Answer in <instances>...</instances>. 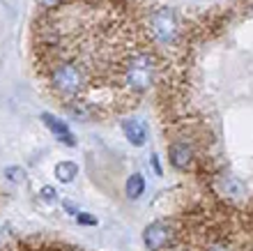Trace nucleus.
Instances as JSON below:
<instances>
[{
    "label": "nucleus",
    "mask_w": 253,
    "mask_h": 251,
    "mask_svg": "<svg viewBox=\"0 0 253 251\" xmlns=\"http://www.w3.org/2000/svg\"><path fill=\"white\" fill-rule=\"evenodd\" d=\"M147 30H150V37L157 44H177L182 35V19L177 9L168 5H161L157 9L150 12L147 16Z\"/></svg>",
    "instance_id": "obj_3"
},
{
    "label": "nucleus",
    "mask_w": 253,
    "mask_h": 251,
    "mask_svg": "<svg viewBox=\"0 0 253 251\" xmlns=\"http://www.w3.org/2000/svg\"><path fill=\"white\" fill-rule=\"evenodd\" d=\"M5 178L14 185H21L23 180H26V171L21 168V166H7L5 168Z\"/></svg>",
    "instance_id": "obj_10"
},
{
    "label": "nucleus",
    "mask_w": 253,
    "mask_h": 251,
    "mask_svg": "<svg viewBox=\"0 0 253 251\" xmlns=\"http://www.w3.org/2000/svg\"><path fill=\"white\" fill-rule=\"evenodd\" d=\"M42 199H44V201H55V199H58V192H55V189H53V187H51V185H46V187H42Z\"/></svg>",
    "instance_id": "obj_13"
},
{
    "label": "nucleus",
    "mask_w": 253,
    "mask_h": 251,
    "mask_svg": "<svg viewBox=\"0 0 253 251\" xmlns=\"http://www.w3.org/2000/svg\"><path fill=\"white\" fill-rule=\"evenodd\" d=\"M145 192V180L140 173H131L129 178H126V185H125V194L129 201H138Z\"/></svg>",
    "instance_id": "obj_9"
},
{
    "label": "nucleus",
    "mask_w": 253,
    "mask_h": 251,
    "mask_svg": "<svg viewBox=\"0 0 253 251\" xmlns=\"http://www.w3.org/2000/svg\"><path fill=\"white\" fill-rule=\"evenodd\" d=\"M42 122L46 125V129L53 134L60 143H65L67 148H76V136L72 134V127L67 125L62 118H58L53 113H42Z\"/></svg>",
    "instance_id": "obj_6"
},
{
    "label": "nucleus",
    "mask_w": 253,
    "mask_h": 251,
    "mask_svg": "<svg viewBox=\"0 0 253 251\" xmlns=\"http://www.w3.org/2000/svg\"><path fill=\"white\" fill-rule=\"evenodd\" d=\"M62 207H65V212L67 214H72V217H76V214H79V205H74L72 201H62Z\"/></svg>",
    "instance_id": "obj_15"
},
{
    "label": "nucleus",
    "mask_w": 253,
    "mask_h": 251,
    "mask_svg": "<svg viewBox=\"0 0 253 251\" xmlns=\"http://www.w3.org/2000/svg\"><path fill=\"white\" fill-rule=\"evenodd\" d=\"M193 159H196V150L189 141H173L170 146H168V161L173 166L175 171H189L193 166Z\"/></svg>",
    "instance_id": "obj_5"
},
{
    "label": "nucleus",
    "mask_w": 253,
    "mask_h": 251,
    "mask_svg": "<svg viewBox=\"0 0 253 251\" xmlns=\"http://www.w3.org/2000/svg\"><path fill=\"white\" fill-rule=\"evenodd\" d=\"M203 251H233V249H230V245H226V242H212V245H207Z\"/></svg>",
    "instance_id": "obj_14"
},
{
    "label": "nucleus",
    "mask_w": 253,
    "mask_h": 251,
    "mask_svg": "<svg viewBox=\"0 0 253 251\" xmlns=\"http://www.w3.org/2000/svg\"><path fill=\"white\" fill-rule=\"evenodd\" d=\"M150 159H152L154 173H157V175H164V171H161V164H159V157H157V154H150Z\"/></svg>",
    "instance_id": "obj_16"
},
{
    "label": "nucleus",
    "mask_w": 253,
    "mask_h": 251,
    "mask_svg": "<svg viewBox=\"0 0 253 251\" xmlns=\"http://www.w3.org/2000/svg\"><path fill=\"white\" fill-rule=\"evenodd\" d=\"M76 224H79V226H97L99 221H97V217H94V214L79 212V214H76Z\"/></svg>",
    "instance_id": "obj_12"
},
{
    "label": "nucleus",
    "mask_w": 253,
    "mask_h": 251,
    "mask_svg": "<svg viewBox=\"0 0 253 251\" xmlns=\"http://www.w3.org/2000/svg\"><path fill=\"white\" fill-rule=\"evenodd\" d=\"M122 127V134H125V139L131 143L133 148H143L147 143V125L143 122V120L138 118H125L120 122Z\"/></svg>",
    "instance_id": "obj_7"
},
{
    "label": "nucleus",
    "mask_w": 253,
    "mask_h": 251,
    "mask_svg": "<svg viewBox=\"0 0 253 251\" xmlns=\"http://www.w3.org/2000/svg\"><path fill=\"white\" fill-rule=\"evenodd\" d=\"M55 178H58V182H62V185H69V182H74L76 180V175H79V164L76 161H58L55 164Z\"/></svg>",
    "instance_id": "obj_8"
},
{
    "label": "nucleus",
    "mask_w": 253,
    "mask_h": 251,
    "mask_svg": "<svg viewBox=\"0 0 253 251\" xmlns=\"http://www.w3.org/2000/svg\"><path fill=\"white\" fill-rule=\"evenodd\" d=\"M35 2H37L44 12H55V9H60V7L65 5L67 0H35Z\"/></svg>",
    "instance_id": "obj_11"
},
{
    "label": "nucleus",
    "mask_w": 253,
    "mask_h": 251,
    "mask_svg": "<svg viewBox=\"0 0 253 251\" xmlns=\"http://www.w3.org/2000/svg\"><path fill=\"white\" fill-rule=\"evenodd\" d=\"M143 242L150 251H164L173 242V226L168 221H152L143 231Z\"/></svg>",
    "instance_id": "obj_4"
},
{
    "label": "nucleus",
    "mask_w": 253,
    "mask_h": 251,
    "mask_svg": "<svg viewBox=\"0 0 253 251\" xmlns=\"http://www.w3.org/2000/svg\"><path fill=\"white\" fill-rule=\"evenodd\" d=\"M159 79V55L147 42L138 44L131 51V55L126 58L125 69H122V95L126 101L133 100V104L145 97L154 88Z\"/></svg>",
    "instance_id": "obj_2"
},
{
    "label": "nucleus",
    "mask_w": 253,
    "mask_h": 251,
    "mask_svg": "<svg viewBox=\"0 0 253 251\" xmlns=\"http://www.w3.org/2000/svg\"><path fill=\"white\" fill-rule=\"evenodd\" d=\"M138 23L115 0H67L35 21L37 72L62 106L85 101L99 115L108 100L126 101L122 69L138 44ZM129 104V101H126Z\"/></svg>",
    "instance_id": "obj_1"
}]
</instances>
